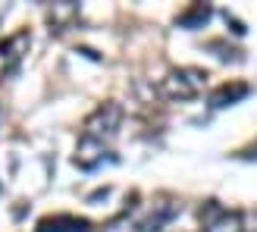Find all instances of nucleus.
Masks as SVG:
<instances>
[{"label": "nucleus", "mask_w": 257, "mask_h": 232, "mask_svg": "<svg viewBox=\"0 0 257 232\" xmlns=\"http://www.w3.org/2000/svg\"><path fill=\"white\" fill-rule=\"evenodd\" d=\"M204 85H207V72L182 66V69L166 72V79L160 82V91L170 100H191V97H198L204 91Z\"/></svg>", "instance_id": "nucleus-1"}, {"label": "nucleus", "mask_w": 257, "mask_h": 232, "mask_svg": "<svg viewBox=\"0 0 257 232\" xmlns=\"http://www.w3.org/2000/svg\"><path fill=\"white\" fill-rule=\"evenodd\" d=\"M119 123H122L119 104H100L85 120V135L88 138H97V141H107V138H113V135L119 132Z\"/></svg>", "instance_id": "nucleus-2"}, {"label": "nucleus", "mask_w": 257, "mask_h": 232, "mask_svg": "<svg viewBox=\"0 0 257 232\" xmlns=\"http://www.w3.org/2000/svg\"><path fill=\"white\" fill-rule=\"evenodd\" d=\"M104 154H107L104 141H97V138H88V135H82L79 148H75V163H79L82 170H94V166H97L100 160H104Z\"/></svg>", "instance_id": "nucleus-3"}, {"label": "nucleus", "mask_w": 257, "mask_h": 232, "mask_svg": "<svg viewBox=\"0 0 257 232\" xmlns=\"http://www.w3.org/2000/svg\"><path fill=\"white\" fill-rule=\"evenodd\" d=\"M176 213H179V204L170 201V198H160V201L151 207V216L141 223V229H145V232H163V226L170 223Z\"/></svg>", "instance_id": "nucleus-4"}, {"label": "nucleus", "mask_w": 257, "mask_h": 232, "mask_svg": "<svg viewBox=\"0 0 257 232\" xmlns=\"http://www.w3.org/2000/svg\"><path fill=\"white\" fill-rule=\"evenodd\" d=\"M248 91H251V88L241 85V82H235V85H223V88H216V91H213L210 104H213V107H229V104H235V100L248 97Z\"/></svg>", "instance_id": "nucleus-5"}, {"label": "nucleus", "mask_w": 257, "mask_h": 232, "mask_svg": "<svg viewBox=\"0 0 257 232\" xmlns=\"http://www.w3.org/2000/svg\"><path fill=\"white\" fill-rule=\"evenodd\" d=\"M207 16H210V10L204 7V4H195L191 10H185L182 16H179V25H185V29H195V25L207 22Z\"/></svg>", "instance_id": "nucleus-6"}, {"label": "nucleus", "mask_w": 257, "mask_h": 232, "mask_svg": "<svg viewBox=\"0 0 257 232\" xmlns=\"http://www.w3.org/2000/svg\"><path fill=\"white\" fill-rule=\"evenodd\" d=\"M204 232H241V213H223L216 223H210Z\"/></svg>", "instance_id": "nucleus-7"}, {"label": "nucleus", "mask_w": 257, "mask_h": 232, "mask_svg": "<svg viewBox=\"0 0 257 232\" xmlns=\"http://www.w3.org/2000/svg\"><path fill=\"white\" fill-rule=\"evenodd\" d=\"M29 44V32H19V35H13L7 38L4 44H0V57H19V50Z\"/></svg>", "instance_id": "nucleus-8"}, {"label": "nucleus", "mask_w": 257, "mask_h": 232, "mask_svg": "<svg viewBox=\"0 0 257 232\" xmlns=\"http://www.w3.org/2000/svg\"><path fill=\"white\" fill-rule=\"evenodd\" d=\"M241 232H257V210L241 213Z\"/></svg>", "instance_id": "nucleus-9"}]
</instances>
